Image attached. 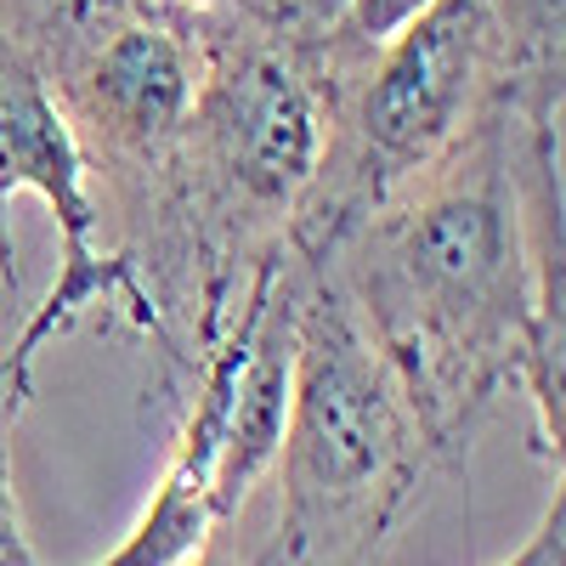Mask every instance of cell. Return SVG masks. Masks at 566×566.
Returning <instances> with one entry per match:
<instances>
[{
    "label": "cell",
    "instance_id": "5",
    "mask_svg": "<svg viewBox=\"0 0 566 566\" xmlns=\"http://www.w3.org/2000/svg\"><path fill=\"white\" fill-rule=\"evenodd\" d=\"M419 7H424V0H346L335 34H328V45H323L328 74H340V69H352L357 57H368L374 45H380L386 34H397Z\"/></svg>",
    "mask_w": 566,
    "mask_h": 566
},
{
    "label": "cell",
    "instance_id": "6",
    "mask_svg": "<svg viewBox=\"0 0 566 566\" xmlns=\"http://www.w3.org/2000/svg\"><path fill=\"white\" fill-rule=\"evenodd\" d=\"M499 566H566V499H560V488L544 504V515H538V527L527 533V544L515 555H504Z\"/></svg>",
    "mask_w": 566,
    "mask_h": 566
},
{
    "label": "cell",
    "instance_id": "3",
    "mask_svg": "<svg viewBox=\"0 0 566 566\" xmlns=\"http://www.w3.org/2000/svg\"><path fill=\"white\" fill-rule=\"evenodd\" d=\"M493 80L499 0H424L397 34L335 74L328 142L283 250L317 266L374 205L453 148L493 97Z\"/></svg>",
    "mask_w": 566,
    "mask_h": 566
},
{
    "label": "cell",
    "instance_id": "1",
    "mask_svg": "<svg viewBox=\"0 0 566 566\" xmlns=\"http://www.w3.org/2000/svg\"><path fill=\"white\" fill-rule=\"evenodd\" d=\"M317 266L346 290L453 464L504 386L527 391L538 442L560 459V239L527 221L493 97Z\"/></svg>",
    "mask_w": 566,
    "mask_h": 566
},
{
    "label": "cell",
    "instance_id": "4",
    "mask_svg": "<svg viewBox=\"0 0 566 566\" xmlns=\"http://www.w3.org/2000/svg\"><path fill=\"white\" fill-rule=\"evenodd\" d=\"M45 199L57 221V283L29 317L23 335L0 352V368L12 374L23 391H34V357L45 340L69 335L85 312H119L142 340H154L165 352V328L159 312L142 290V277L130 266V255L114 244L103 250V205H97V181H91L85 148L74 125L63 119L57 97L45 91L34 57L0 29V283L18 295L23 272H18V244H12V199Z\"/></svg>",
    "mask_w": 566,
    "mask_h": 566
},
{
    "label": "cell",
    "instance_id": "7",
    "mask_svg": "<svg viewBox=\"0 0 566 566\" xmlns=\"http://www.w3.org/2000/svg\"><path fill=\"white\" fill-rule=\"evenodd\" d=\"M187 566H232V555H227V549H221V538H216V544H210L199 560H187Z\"/></svg>",
    "mask_w": 566,
    "mask_h": 566
},
{
    "label": "cell",
    "instance_id": "2",
    "mask_svg": "<svg viewBox=\"0 0 566 566\" xmlns=\"http://www.w3.org/2000/svg\"><path fill=\"white\" fill-rule=\"evenodd\" d=\"M272 464L283 470L277 522L255 566H380L424 482L459 470L323 266L306 277L295 386Z\"/></svg>",
    "mask_w": 566,
    "mask_h": 566
}]
</instances>
